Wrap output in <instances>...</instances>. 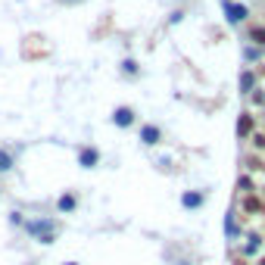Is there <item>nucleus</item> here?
<instances>
[{
	"label": "nucleus",
	"instance_id": "obj_12",
	"mask_svg": "<svg viewBox=\"0 0 265 265\" xmlns=\"http://www.w3.org/2000/svg\"><path fill=\"white\" fill-rule=\"evenodd\" d=\"M243 212H262V203L256 200V196H246V200H243Z\"/></svg>",
	"mask_w": 265,
	"mask_h": 265
},
{
	"label": "nucleus",
	"instance_id": "obj_1",
	"mask_svg": "<svg viewBox=\"0 0 265 265\" xmlns=\"http://www.w3.org/2000/svg\"><path fill=\"white\" fill-rule=\"evenodd\" d=\"M25 231L35 234L41 243H53V237H56V225L50 218H44V221H25Z\"/></svg>",
	"mask_w": 265,
	"mask_h": 265
},
{
	"label": "nucleus",
	"instance_id": "obj_5",
	"mask_svg": "<svg viewBox=\"0 0 265 265\" xmlns=\"http://www.w3.org/2000/svg\"><path fill=\"white\" fill-rule=\"evenodd\" d=\"M225 13H228L231 22H243L246 19V6H241V3H228L225 0Z\"/></svg>",
	"mask_w": 265,
	"mask_h": 265
},
{
	"label": "nucleus",
	"instance_id": "obj_19",
	"mask_svg": "<svg viewBox=\"0 0 265 265\" xmlns=\"http://www.w3.org/2000/svg\"><path fill=\"white\" fill-rule=\"evenodd\" d=\"M66 3H72V0H66Z\"/></svg>",
	"mask_w": 265,
	"mask_h": 265
},
{
	"label": "nucleus",
	"instance_id": "obj_6",
	"mask_svg": "<svg viewBox=\"0 0 265 265\" xmlns=\"http://www.w3.org/2000/svg\"><path fill=\"white\" fill-rule=\"evenodd\" d=\"M75 206H78V196H75V193H63V196H59V203H56V209L63 212V216H69Z\"/></svg>",
	"mask_w": 265,
	"mask_h": 265
},
{
	"label": "nucleus",
	"instance_id": "obj_13",
	"mask_svg": "<svg viewBox=\"0 0 265 265\" xmlns=\"http://www.w3.org/2000/svg\"><path fill=\"white\" fill-rule=\"evenodd\" d=\"M13 169V156L6 150H0V172H10Z\"/></svg>",
	"mask_w": 265,
	"mask_h": 265
},
{
	"label": "nucleus",
	"instance_id": "obj_11",
	"mask_svg": "<svg viewBox=\"0 0 265 265\" xmlns=\"http://www.w3.org/2000/svg\"><path fill=\"white\" fill-rule=\"evenodd\" d=\"M250 41H256V44L265 47V25H256V28H250Z\"/></svg>",
	"mask_w": 265,
	"mask_h": 265
},
{
	"label": "nucleus",
	"instance_id": "obj_14",
	"mask_svg": "<svg viewBox=\"0 0 265 265\" xmlns=\"http://www.w3.org/2000/svg\"><path fill=\"white\" fill-rule=\"evenodd\" d=\"M225 231H228V237H237V221L231 218V216L225 218Z\"/></svg>",
	"mask_w": 265,
	"mask_h": 265
},
{
	"label": "nucleus",
	"instance_id": "obj_3",
	"mask_svg": "<svg viewBox=\"0 0 265 265\" xmlns=\"http://www.w3.org/2000/svg\"><path fill=\"white\" fill-rule=\"evenodd\" d=\"M113 125H116V128L134 125V109H131V106H119L116 113H113Z\"/></svg>",
	"mask_w": 265,
	"mask_h": 265
},
{
	"label": "nucleus",
	"instance_id": "obj_9",
	"mask_svg": "<svg viewBox=\"0 0 265 265\" xmlns=\"http://www.w3.org/2000/svg\"><path fill=\"white\" fill-rule=\"evenodd\" d=\"M259 246H262V237H259V234L246 237V243H243V256H253V253H259Z\"/></svg>",
	"mask_w": 265,
	"mask_h": 265
},
{
	"label": "nucleus",
	"instance_id": "obj_15",
	"mask_svg": "<svg viewBox=\"0 0 265 265\" xmlns=\"http://www.w3.org/2000/svg\"><path fill=\"white\" fill-rule=\"evenodd\" d=\"M237 187H241V191H246V193H250V187H253V178H250V175H243L241 181H237Z\"/></svg>",
	"mask_w": 265,
	"mask_h": 265
},
{
	"label": "nucleus",
	"instance_id": "obj_10",
	"mask_svg": "<svg viewBox=\"0 0 265 265\" xmlns=\"http://www.w3.org/2000/svg\"><path fill=\"white\" fill-rule=\"evenodd\" d=\"M253 88H256V75L253 72H243L241 75V91L243 94H253Z\"/></svg>",
	"mask_w": 265,
	"mask_h": 265
},
{
	"label": "nucleus",
	"instance_id": "obj_2",
	"mask_svg": "<svg viewBox=\"0 0 265 265\" xmlns=\"http://www.w3.org/2000/svg\"><path fill=\"white\" fill-rule=\"evenodd\" d=\"M100 162V150L97 147H81L78 150V166L81 169H94Z\"/></svg>",
	"mask_w": 265,
	"mask_h": 265
},
{
	"label": "nucleus",
	"instance_id": "obj_17",
	"mask_svg": "<svg viewBox=\"0 0 265 265\" xmlns=\"http://www.w3.org/2000/svg\"><path fill=\"white\" fill-rule=\"evenodd\" d=\"M66 265H78V262H66Z\"/></svg>",
	"mask_w": 265,
	"mask_h": 265
},
{
	"label": "nucleus",
	"instance_id": "obj_7",
	"mask_svg": "<svg viewBox=\"0 0 265 265\" xmlns=\"http://www.w3.org/2000/svg\"><path fill=\"white\" fill-rule=\"evenodd\" d=\"M159 138H162V134H159L156 125H144V128H141V141L150 144V147H153V144H159Z\"/></svg>",
	"mask_w": 265,
	"mask_h": 265
},
{
	"label": "nucleus",
	"instance_id": "obj_4",
	"mask_svg": "<svg viewBox=\"0 0 265 265\" xmlns=\"http://www.w3.org/2000/svg\"><path fill=\"white\" fill-rule=\"evenodd\" d=\"M203 203H206V193H203V191H187L181 196V206L184 209H200Z\"/></svg>",
	"mask_w": 265,
	"mask_h": 265
},
{
	"label": "nucleus",
	"instance_id": "obj_16",
	"mask_svg": "<svg viewBox=\"0 0 265 265\" xmlns=\"http://www.w3.org/2000/svg\"><path fill=\"white\" fill-rule=\"evenodd\" d=\"M125 72L134 75V72H138V63H134V59H128V63H125Z\"/></svg>",
	"mask_w": 265,
	"mask_h": 265
},
{
	"label": "nucleus",
	"instance_id": "obj_8",
	"mask_svg": "<svg viewBox=\"0 0 265 265\" xmlns=\"http://www.w3.org/2000/svg\"><path fill=\"white\" fill-rule=\"evenodd\" d=\"M250 131H253V116L243 113L241 119H237V138H250Z\"/></svg>",
	"mask_w": 265,
	"mask_h": 265
},
{
	"label": "nucleus",
	"instance_id": "obj_18",
	"mask_svg": "<svg viewBox=\"0 0 265 265\" xmlns=\"http://www.w3.org/2000/svg\"><path fill=\"white\" fill-rule=\"evenodd\" d=\"M259 265H265V256H262V262H259Z\"/></svg>",
	"mask_w": 265,
	"mask_h": 265
}]
</instances>
